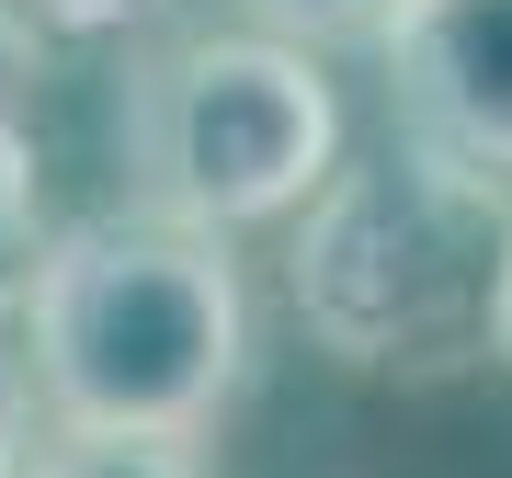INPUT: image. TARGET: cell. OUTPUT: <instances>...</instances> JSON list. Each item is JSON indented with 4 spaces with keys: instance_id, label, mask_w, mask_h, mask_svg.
<instances>
[{
    "instance_id": "cell-1",
    "label": "cell",
    "mask_w": 512,
    "mask_h": 478,
    "mask_svg": "<svg viewBox=\"0 0 512 478\" xmlns=\"http://www.w3.org/2000/svg\"><path fill=\"white\" fill-rule=\"evenodd\" d=\"M23 376L57 433H217L251 376V296L228 239L160 205L57 228L23 296Z\"/></svg>"
},
{
    "instance_id": "cell-2",
    "label": "cell",
    "mask_w": 512,
    "mask_h": 478,
    "mask_svg": "<svg viewBox=\"0 0 512 478\" xmlns=\"http://www.w3.org/2000/svg\"><path fill=\"white\" fill-rule=\"evenodd\" d=\"M512 274V194L501 171L410 137L387 160H353L296 205V319L353 376H456L501 331Z\"/></svg>"
},
{
    "instance_id": "cell-3",
    "label": "cell",
    "mask_w": 512,
    "mask_h": 478,
    "mask_svg": "<svg viewBox=\"0 0 512 478\" xmlns=\"http://www.w3.org/2000/svg\"><path fill=\"white\" fill-rule=\"evenodd\" d=\"M114 148H126L137 205L239 239V228L296 217L342 171V92L319 80V46L274 35V23L183 35L126 69Z\"/></svg>"
},
{
    "instance_id": "cell-4",
    "label": "cell",
    "mask_w": 512,
    "mask_h": 478,
    "mask_svg": "<svg viewBox=\"0 0 512 478\" xmlns=\"http://www.w3.org/2000/svg\"><path fill=\"white\" fill-rule=\"evenodd\" d=\"M387 103L410 137L512 183V0H410L387 35Z\"/></svg>"
},
{
    "instance_id": "cell-5",
    "label": "cell",
    "mask_w": 512,
    "mask_h": 478,
    "mask_svg": "<svg viewBox=\"0 0 512 478\" xmlns=\"http://www.w3.org/2000/svg\"><path fill=\"white\" fill-rule=\"evenodd\" d=\"M23 69H35V35L0 23V319H23L35 296V262H46V160H35V126H23Z\"/></svg>"
},
{
    "instance_id": "cell-6",
    "label": "cell",
    "mask_w": 512,
    "mask_h": 478,
    "mask_svg": "<svg viewBox=\"0 0 512 478\" xmlns=\"http://www.w3.org/2000/svg\"><path fill=\"white\" fill-rule=\"evenodd\" d=\"M35 478H205V456L183 433H57Z\"/></svg>"
},
{
    "instance_id": "cell-7",
    "label": "cell",
    "mask_w": 512,
    "mask_h": 478,
    "mask_svg": "<svg viewBox=\"0 0 512 478\" xmlns=\"http://www.w3.org/2000/svg\"><path fill=\"white\" fill-rule=\"evenodd\" d=\"M251 23H274L296 46H387L410 23V0H251Z\"/></svg>"
},
{
    "instance_id": "cell-8",
    "label": "cell",
    "mask_w": 512,
    "mask_h": 478,
    "mask_svg": "<svg viewBox=\"0 0 512 478\" xmlns=\"http://www.w3.org/2000/svg\"><path fill=\"white\" fill-rule=\"evenodd\" d=\"M171 0H0V23H23L35 46H80V35H137Z\"/></svg>"
},
{
    "instance_id": "cell-9",
    "label": "cell",
    "mask_w": 512,
    "mask_h": 478,
    "mask_svg": "<svg viewBox=\"0 0 512 478\" xmlns=\"http://www.w3.org/2000/svg\"><path fill=\"white\" fill-rule=\"evenodd\" d=\"M35 376H0V478H35Z\"/></svg>"
},
{
    "instance_id": "cell-10",
    "label": "cell",
    "mask_w": 512,
    "mask_h": 478,
    "mask_svg": "<svg viewBox=\"0 0 512 478\" xmlns=\"http://www.w3.org/2000/svg\"><path fill=\"white\" fill-rule=\"evenodd\" d=\"M490 365L512 376V274H501V331H490Z\"/></svg>"
}]
</instances>
